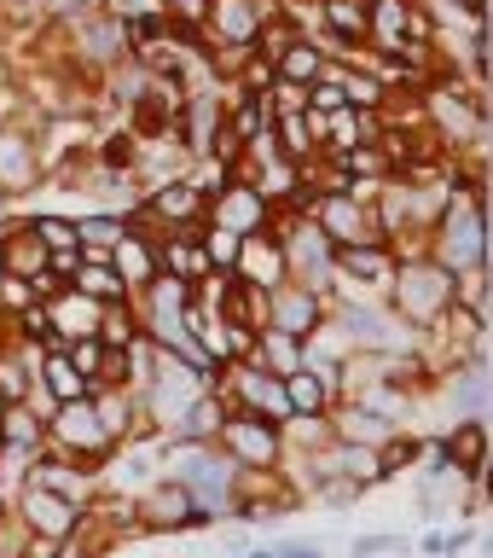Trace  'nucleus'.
Returning <instances> with one entry per match:
<instances>
[{
  "label": "nucleus",
  "mask_w": 493,
  "mask_h": 558,
  "mask_svg": "<svg viewBox=\"0 0 493 558\" xmlns=\"http://www.w3.org/2000/svg\"><path fill=\"white\" fill-rule=\"evenodd\" d=\"M41 303H47V331H52L47 343L94 338V331H99V308H104V303H94V296L76 291V286H59L52 296H41Z\"/></svg>",
  "instance_id": "10"
},
{
  "label": "nucleus",
  "mask_w": 493,
  "mask_h": 558,
  "mask_svg": "<svg viewBox=\"0 0 493 558\" xmlns=\"http://www.w3.org/2000/svg\"><path fill=\"white\" fill-rule=\"evenodd\" d=\"M244 361H256V366H268V373L285 378L291 366H303V338H291V331H279V326H261Z\"/></svg>",
  "instance_id": "18"
},
{
  "label": "nucleus",
  "mask_w": 493,
  "mask_h": 558,
  "mask_svg": "<svg viewBox=\"0 0 493 558\" xmlns=\"http://www.w3.org/2000/svg\"><path fill=\"white\" fill-rule=\"evenodd\" d=\"M383 303H390L412 331H424L435 314L453 303V268H442L435 256H400L390 286H383Z\"/></svg>",
  "instance_id": "1"
},
{
  "label": "nucleus",
  "mask_w": 493,
  "mask_h": 558,
  "mask_svg": "<svg viewBox=\"0 0 493 558\" xmlns=\"http://www.w3.org/2000/svg\"><path fill=\"white\" fill-rule=\"evenodd\" d=\"M442 453H447V465L459 471L465 483L488 477V413L453 418V430L442 436Z\"/></svg>",
  "instance_id": "12"
},
{
  "label": "nucleus",
  "mask_w": 493,
  "mask_h": 558,
  "mask_svg": "<svg viewBox=\"0 0 493 558\" xmlns=\"http://www.w3.org/2000/svg\"><path fill=\"white\" fill-rule=\"evenodd\" d=\"M204 221H215V227H233V233H261V227L273 221V204L261 198V192L250 181H226L221 192H209V209H204Z\"/></svg>",
  "instance_id": "9"
},
{
  "label": "nucleus",
  "mask_w": 493,
  "mask_h": 558,
  "mask_svg": "<svg viewBox=\"0 0 493 558\" xmlns=\"http://www.w3.org/2000/svg\"><path fill=\"white\" fill-rule=\"evenodd\" d=\"M134 518L146 535H181V530H209V523H215V506H198L192 488L174 477V471H163V477H151L134 495Z\"/></svg>",
  "instance_id": "4"
},
{
  "label": "nucleus",
  "mask_w": 493,
  "mask_h": 558,
  "mask_svg": "<svg viewBox=\"0 0 493 558\" xmlns=\"http://www.w3.org/2000/svg\"><path fill=\"white\" fill-rule=\"evenodd\" d=\"M111 268L122 274L128 296H134L139 286H151V279L163 274V268H157V239H146V233H134V227H128V233L111 244Z\"/></svg>",
  "instance_id": "14"
},
{
  "label": "nucleus",
  "mask_w": 493,
  "mask_h": 558,
  "mask_svg": "<svg viewBox=\"0 0 493 558\" xmlns=\"http://www.w3.org/2000/svg\"><path fill=\"white\" fill-rule=\"evenodd\" d=\"M320 70H325V47L313 41V35H291V41L273 52V76H285V82H313Z\"/></svg>",
  "instance_id": "17"
},
{
  "label": "nucleus",
  "mask_w": 493,
  "mask_h": 558,
  "mask_svg": "<svg viewBox=\"0 0 493 558\" xmlns=\"http://www.w3.org/2000/svg\"><path fill=\"white\" fill-rule=\"evenodd\" d=\"M233 274L244 279V286H256V291L285 286V279H291V268H285V244H279L273 233H244Z\"/></svg>",
  "instance_id": "11"
},
{
  "label": "nucleus",
  "mask_w": 493,
  "mask_h": 558,
  "mask_svg": "<svg viewBox=\"0 0 493 558\" xmlns=\"http://www.w3.org/2000/svg\"><path fill=\"white\" fill-rule=\"evenodd\" d=\"M29 227H35V239L47 244V251H76V216H29Z\"/></svg>",
  "instance_id": "26"
},
{
  "label": "nucleus",
  "mask_w": 493,
  "mask_h": 558,
  "mask_svg": "<svg viewBox=\"0 0 493 558\" xmlns=\"http://www.w3.org/2000/svg\"><path fill=\"white\" fill-rule=\"evenodd\" d=\"M204 256H209V268H221V274H233V262H238V244L244 233H233V227H215V221H204Z\"/></svg>",
  "instance_id": "25"
},
{
  "label": "nucleus",
  "mask_w": 493,
  "mask_h": 558,
  "mask_svg": "<svg viewBox=\"0 0 493 558\" xmlns=\"http://www.w3.org/2000/svg\"><path fill=\"white\" fill-rule=\"evenodd\" d=\"M59 349H64V361L76 366V373H82L87 384H94V373H99V355H104V343H99V338H70V343H59Z\"/></svg>",
  "instance_id": "27"
},
{
  "label": "nucleus",
  "mask_w": 493,
  "mask_h": 558,
  "mask_svg": "<svg viewBox=\"0 0 493 558\" xmlns=\"http://www.w3.org/2000/svg\"><path fill=\"white\" fill-rule=\"evenodd\" d=\"M70 286H76V291H87L94 303H122V296H128V286H122V274L111 268V251H104V256L82 251L76 274H70Z\"/></svg>",
  "instance_id": "15"
},
{
  "label": "nucleus",
  "mask_w": 493,
  "mask_h": 558,
  "mask_svg": "<svg viewBox=\"0 0 493 558\" xmlns=\"http://www.w3.org/2000/svg\"><path fill=\"white\" fill-rule=\"evenodd\" d=\"M430 256L442 262V268H453V274L482 268V262H488V204L453 192L447 209L430 227Z\"/></svg>",
  "instance_id": "2"
},
{
  "label": "nucleus",
  "mask_w": 493,
  "mask_h": 558,
  "mask_svg": "<svg viewBox=\"0 0 493 558\" xmlns=\"http://www.w3.org/2000/svg\"><path fill=\"white\" fill-rule=\"evenodd\" d=\"M94 163H99V169L134 174V163H139V134H134V129H111V134L94 146Z\"/></svg>",
  "instance_id": "24"
},
{
  "label": "nucleus",
  "mask_w": 493,
  "mask_h": 558,
  "mask_svg": "<svg viewBox=\"0 0 493 558\" xmlns=\"http://www.w3.org/2000/svg\"><path fill=\"white\" fill-rule=\"evenodd\" d=\"M273 140H279V151H285L291 163H308V157L320 151L313 134H308V122H303V111H279L273 117Z\"/></svg>",
  "instance_id": "22"
},
{
  "label": "nucleus",
  "mask_w": 493,
  "mask_h": 558,
  "mask_svg": "<svg viewBox=\"0 0 493 558\" xmlns=\"http://www.w3.org/2000/svg\"><path fill=\"white\" fill-rule=\"evenodd\" d=\"M12 500H17V523H24L29 535H41V541H59L76 530V518H82V506L76 500H64V495H52V488L41 483H17L12 488Z\"/></svg>",
  "instance_id": "6"
},
{
  "label": "nucleus",
  "mask_w": 493,
  "mask_h": 558,
  "mask_svg": "<svg viewBox=\"0 0 493 558\" xmlns=\"http://www.w3.org/2000/svg\"><path fill=\"white\" fill-rule=\"evenodd\" d=\"M308 221L331 239V251H337V244H366V239H378L372 209L355 204L348 192H320V198L308 204Z\"/></svg>",
  "instance_id": "7"
},
{
  "label": "nucleus",
  "mask_w": 493,
  "mask_h": 558,
  "mask_svg": "<svg viewBox=\"0 0 493 558\" xmlns=\"http://www.w3.org/2000/svg\"><path fill=\"white\" fill-rule=\"evenodd\" d=\"M35 384H41L52 401H76V396H87V378L64 361V349H59V343H41V366H35Z\"/></svg>",
  "instance_id": "16"
},
{
  "label": "nucleus",
  "mask_w": 493,
  "mask_h": 558,
  "mask_svg": "<svg viewBox=\"0 0 493 558\" xmlns=\"http://www.w3.org/2000/svg\"><path fill=\"white\" fill-rule=\"evenodd\" d=\"M285 396H291V413H331V401H337L331 378L313 373V366H291V373H285Z\"/></svg>",
  "instance_id": "19"
},
{
  "label": "nucleus",
  "mask_w": 493,
  "mask_h": 558,
  "mask_svg": "<svg viewBox=\"0 0 493 558\" xmlns=\"http://www.w3.org/2000/svg\"><path fill=\"white\" fill-rule=\"evenodd\" d=\"M215 448L233 460L238 471H268V465H285V436H279L273 418H261L250 408H233L226 401V418L215 430Z\"/></svg>",
  "instance_id": "5"
},
{
  "label": "nucleus",
  "mask_w": 493,
  "mask_h": 558,
  "mask_svg": "<svg viewBox=\"0 0 493 558\" xmlns=\"http://www.w3.org/2000/svg\"><path fill=\"white\" fill-rule=\"evenodd\" d=\"M163 17H169V24H204L209 0H163Z\"/></svg>",
  "instance_id": "28"
},
{
  "label": "nucleus",
  "mask_w": 493,
  "mask_h": 558,
  "mask_svg": "<svg viewBox=\"0 0 493 558\" xmlns=\"http://www.w3.org/2000/svg\"><path fill=\"white\" fill-rule=\"evenodd\" d=\"M47 448L64 453V460H76V465H87V471H104V460H111V448H116V436L99 425L94 401L76 396V401H59V408L47 413Z\"/></svg>",
  "instance_id": "3"
},
{
  "label": "nucleus",
  "mask_w": 493,
  "mask_h": 558,
  "mask_svg": "<svg viewBox=\"0 0 493 558\" xmlns=\"http://www.w3.org/2000/svg\"><path fill=\"white\" fill-rule=\"evenodd\" d=\"M418 547H424V553H459L465 535H459V523H453V530H430L424 541H418Z\"/></svg>",
  "instance_id": "29"
},
{
  "label": "nucleus",
  "mask_w": 493,
  "mask_h": 558,
  "mask_svg": "<svg viewBox=\"0 0 493 558\" xmlns=\"http://www.w3.org/2000/svg\"><path fill=\"white\" fill-rule=\"evenodd\" d=\"M122 233H128V216H122V209H87V216L76 221L82 251H94V256H104Z\"/></svg>",
  "instance_id": "21"
},
{
  "label": "nucleus",
  "mask_w": 493,
  "mask_h": 558,
  "mask_svg": "<svg viewBox=\"0 0 493 558\" xmlns=\"http://www.w3.org/2000/svg\"><path fill=\"white\" fill-rule=\"evenodd\" d=\"M320 320H325V291H308V286H296V279H285V286L268 291L261 326H279V331H291V338H308V331H320Z\"/></svg>",
  "instance_id": "8"
},
{
  "label": "nucleus",
  "mask_w": 493,
  "mask_h": 558,
  "mask_svg": "<svg viewBox=\"0 0 493 558\" xmlns=\"http://www.w3.org/2000/svg\"><path fill=\"white\" fill-rule=\"evenodd\" d=\"M320 29L343 35V41H366V0H320Z\"/></svg>",
  "instance_id": "23"
},
{
  "label": "nucleus",
  "mask_w": 493,
  "mask_h": 558,
  "mask_svg": "<svg viewBox=\"0 0 493 558\" xmlns=\"http://www.w3.org/2000/svg\"><path fill=\"white\" fill-rule=\"evenodd\" d=\"M29 186H41V151L24 134H0V198H24Z\"/></svg>",
  "instance_id": "13"
},
{
  "label": "nucleus",
  "mask_w": 493,
  "mask_h": 558,
  "mask_svg": "<svg viewBox=\"0 0 493 558\" xmlns=\"http://www.w3.org/2000/svg\"><path fill=\"white\" fill-rule=\"evenodd\" d=\"M395 547H407V535H360L355 541V553H395Z\"/></svg>",
  "instance_id": "30"
},
{
  "label": "nucleus",
  "mask_w": 493,
  "mask_h": 558,
  "mask_svg": "<svg viewBox=\"0 0 493 558\" xmlns=\"http://www.w3.org/2000/svg\"><path fill=\"white\" fill-rule=\"evenodd\" d=\"M0 442H24L41 453L47 448V418L29 401H0Z\"/></svg>",
  "instance_id": "20"
}]
</instances>
